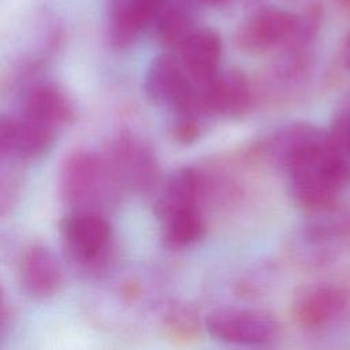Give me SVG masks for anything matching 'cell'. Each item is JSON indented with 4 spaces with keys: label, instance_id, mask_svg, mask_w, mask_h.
<instances>
[{
    "label": "cell",
    "instance_id": "6da1fadb",
    "mask_svg": "<svg viewBox=\"0 0 350 350\" xmlns=\"http://www.w3.org/2000/svg\"><path fill=\"white\" fill-rule=\"evenodd\" d=\"M273 150L301 208L314 215L335 208L350 182V157L334 145L328 130L305 122L287 124L276 131Z\"/></svg>",
    "mask_w": 350,
    "mask_h": 350
},
{
    "label": "cell",
    "instance_id": "7a4b0ae2",
    "mask_svg": "<svg viewBox=\"0 0 350 350\" xmlns=\"http://www.w3.org/2000/svg\"><path fill=\"white\" fill-rule=\"evenodd\" d=\"M59 196L72 209H92L116 197L122 187L104 156L88 149L67 154L59 171Z\"/></svg>",
    "mask_w": 350,
    "mask_h": 350
},
{
    "label": "cell",
    "instance_id": "3957f363",
    "mask_svg": "<svg viewBox=\"0 0 350 350\" xmlns=\"http://www.w3.org/2000/svg\"><path fill=\"white\" fill-rule=\"evenodd\" d=\"M60 234L70 260L83 268L97 269L112 250L108 220L92 209H72L60 221Z\"/></svg>",
    "mask_w": 350,
    "mask_h": 350
},
{
    "label": "cell",
    "instance_id": "277c9868",
    "mask_svg": "<svg viewBox=\"0 0 350 350\" xmlns=\"http://www.w3.org/2000/svg\"><path fill=\"white\" fill-rule=\"evenodd\" d=\"M104 157L122 187L148 193L157 186L160 179L157 157L138 135L119 133L108 144Z\"/></svg>",
    "mask_w": 350,
    "mask_h": 350
},
{
    "label": "cell",
    "instance_id": "5b68a950",
    "mask_svg": "<svg viewBox=\"0 0 350 350\" xmlns=\"http://www.w3.org/2000/svg\"><path fill=\"white\" fill-rule=\"evenodd\" d=\"M294 321L308 331H323L350 317V290L335 283H314L302 287L294 297Z\"/></svg>",
    "mask_w": 350,
    "mask_h": 350
},
{
    "label": "cell",
    "instance_id": "8992f818",
    "mask_svg": "<svg viewBox=\"0 0 350 350\" xmlns=\"http://www.w3.org/2000/svg\"><path fill=\"white\" fill-rule=\"evenodd\" d=\"M204 327L216 340L238 346H264L280 332V325L271 313L254 309L213 310L205 317Z\"/></svg>",
    "mask_w": 350,
    "mask_h": 350
},
{
    "label": "cell",
    "instance_id": "52a82bcc",
    "mask_svg": "<svg viewBox=\"0 0 350 350\" xmlns=\"http://www.w3.org/2000/svg\"><path fill=\"white\" fill-rule=\"evenodd\" d=\"M144 89L152 103L174 113L193 112L202 116L196 107V85L178 56L163 53L154 57L145 74Z\"/></svg>",
    "mask_w": 350,
    "mask_h": 350
},
{
    "label": "cell",
    "instance_id": "ba28073f",
    "mask_svg": "<svg viewBox=\"0 0 350 350\" xmlns=\"http://www.w3.org/2000/svg\"><path fill=\"white\" fill-rule=\"evenodd\" d=\"M254 90L241 70L219 71L212 79L196 85V105L202 116L238 119L249 112Z\"/></svg>",
    "mask_w": 350,
    "mask_h": 350
},
{
    "label": "cell",
    "instance_id": "9c48e42d",
    "mask_svg": "<svg viewBox=\"0 0 350 350\" xmlns=\"http://www.w3.org/2000/svg\"><path fill=\"white\" fill-rule=\"evenodd\" d=\"M298 15L268 7L256 11L237 29L235 45L247 55H262L287 48L295 38Z\"/></svg>",
    "mask_w": 350,
    "mask_h": 350
},
{
    "label": "cell",
    "instance_id": "30bf717a",
    "mask_svg": "<svg viewBox=\"0 0 350 350\" xmlns=\"http://www.w3.org/2000/svg\"><path fill=\"white\" fill-rule=\"evenodd\" d=\"M56 135L57 131L21 113L3 116L0 122L1 160L12 163L34 161L52 148Z\"/></svg>",
    "mask_w": 350,
    "mask_h": 350
},
{
    "label": "cell",
    "instance_id": "8fae6325",
    "mask_svg": "<svg viewBox=\"0 0 350 350\" xmlns=\"http://www.w3.org/2000/svg\"><path fill=\"white\" fill-rule=\"evenodd\" d=\"M165 0H107L105 30L111 46L124 49L153 25Z\"/></svg>",
    "mask_w": 350,
    "mask_h": 350
},
{
    "label": "cell",
    "instance_id": "7c38bea8",
    "mask_svg": "<svg viewBox=\"0 0 350 350\" xmlns=\"http://www.w3.org/2000/svg\"><path fill=\"white\" fill-rule=\"evenodd\" d=\"M19 113L57 133L71 124L77 116L66 92L48 81H36L25 88Z\"/></svg>",
    "mask_w": 350,
    "mask_h": 350
},
{
    "label": "cell",
    "instance_id": "4fadbf2b",
    "mask_svg": "<svg viewBox=\"0 0 350 350\" xmlns=\"http://www.w3.org/2000/svg\"><path fill=\"white\" fill-rule=\"evenodd\" d=\"M221 51V38L215 30L196 27L176 49V56L194 85H201L219 72Z\"/></svg>",
    "mask_w": 350,
    "mask_h": 350
},
{
    "label": "cell",
    "instance_id": "5bb4252c",
    "mask_svg": "<svg viewBox=\"0 0 350 350\" xmlns=\"http://www.w3.org/2000/svg\"><path fill=\"white\" fill-rule=\"evenodd\" d=\"M19 276L25 291L37 299L55 295L63 284V271L56 256L44 245H30L22 254Z\"/></svg>",
    "mask_w": 350,
    "mask_h": 350
},
{
    "label": "cell",
    "instance_id": "9a60e30c",
    "mask_svg": "<svg viewBox=\"0 0 350 350\" xmlns=\"http://www.w3.org/2000/svg\"><path fill=\"white\" fill-rule=\"evenodd\" d=\"M161 239L170 249H185L197 243L206 231L202 208L183 206L175 209L161 219Z\"/></svg>",
    "mask_w": 350,
    "mask_h": 350
},
{
    "label": "cell",
    "instance_id": "2e32d148",
    "mask_svg": "<svg viewBox=\"0 0 350 350\" xmlns=\"http://www.w3.org/2000/svg\"><path fill=\"white\" fill-rule=\"evenodd\" d=\"M153 25L160 42L172 49H178L196 29L193 12L186 0H165Z\"/></svg>",
    "mask_w": 350,
    "mask_h": 350
},
{
    "label": "cell",
    "instance_id": "e0dca14e",
    "mask_svg": "<svg viewBox=\"0 0 350 350\" xmlns=\"http://www.w3.org/2000/svg\"><path fill=\"white\" fill-rule=\"evenodd\" d=\"M165 334L174 340L189 342L197 338L200 328L196 316L187 309H175L164 319Z\"/></svg>",
    "mask_w": 350,
    "mask_h": 350
},
{
    "label": "cell",
    "instance_id": "ac0fdd59",
    "mask_svg": "<svg viewBox=\"0 0 350 350\" xmlns=\"http://www.w3.org/2000/svg\"><path fill=\"white\" fill-rule=\"evenodd\" d=\"M171 133L179 144L189 145L198 139L201 133V116L191 112L174 113Z\"/></svg>",
    "mask_w": 350,
    "mask_h": 350
},
{
    "label": "cell",
    "instance_id": "d6986e66",
    "mask_svg": "<svg viewBox=\"0 0 350 350\" xmlns=\"http://www.w3.org/2000/svg\"><path fill=\"white\" fill-rule=\"evenodd\" d=\"M328 133L334 145L350 157V105L335 115Z\"/></svg>",
    "mask_w": 350,
    "mask_h": 350
},
{
    "label": "cell",
    "instance_id": "ffe728a7",
    "mask_svg": "<svg viewBox=\"0 0 350 350\" xmlns=\"http://www.w3.org/2000/svg\"><path fill=\"white\" fill-rule=\"evenodd\" d=\"M342 62L345 67L350 71V33L345 37V41L342 45Z\"/></svg>",
    "mask_w": 350,
    "mask_h": 350
},
{
    "label": "cell",
    "instance_id": "44dd1931",
    "mask_svg": "<svg viewBox=\"0 0 350 350\" xmlns=\"http://www.w3.org/2000/svg\"><path fill=\"white\" fill-rule=\"evenodd\" d=\"M205 3H209V4H213V5H219V4H224L230 0H204Z\"/></svg>",
    "mask_w": 350,
    "mask_h": 350
}]
</instances>
